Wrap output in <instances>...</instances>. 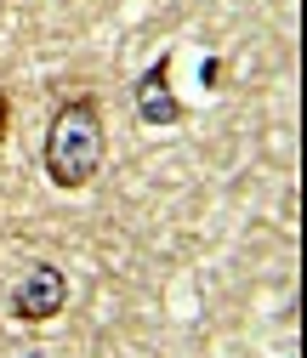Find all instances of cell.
<instances>
[{
    "mask_svg": "<svg viewBox=\"0 0 307 358\" xmlns=\"http://www.w3.org/2000/svg\"><path fill=\"white\" fill-rule=\"evenodd\" d=\"M103 108L97 97H69L46 125V176L57 188H85L103 171Z\"/></svg>",
    "mask_w": 307,
    "mask_h": 358,
    "instance_id": "cell-1",
    "label": "cell"
},
{
    "mask_svg": "<svg viewBox=\"0 0 307 358\" xmlns=\"http://www.w3.org/2000/svg\"><path fill=\"white\" fill-rule=\"evenodd\" d=\"M63 307H69V279L52 262H34L12 285V319H23V324H52Z\"/></svg>",
    "mask_w": 307,
    "mask_h": 358,
    "instance_id": "cell-2",
    "label": "cell"
},
{
    "mask_svg": "<svg viewBox=\"0 0 307 358\" xmlns=\"http://www.w3.org/2000/svg\"><path fill=\"white\" fill-rule=\"evenodd\" d=\"M137 114H143V125H177L183 120V103L171 92V57H154L148 74L137 80Z\"/></svg>",
    "mask_w": 307,
    "mask_h": 358,
    "instance_id": "cell-3",
    "label": "cell"
},
{
    "mask_svg": "<svg viewBox=\"0 0 307 358\" xmlns=\"http://www.w3.org/2000/svg\"><path fill=\"white\" fill-rule=\"evenodd\" d=\"M6 114H12V103H6V92H0V137H6Z\"/></svg>",
    "mask_w": 307,
    "mask_h": 358,
    "instance_id": "cell-4",
    "label": "cell"
}]
</instances>
